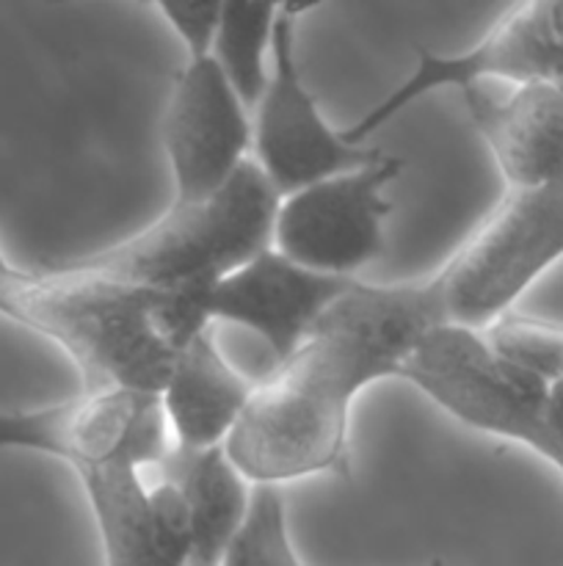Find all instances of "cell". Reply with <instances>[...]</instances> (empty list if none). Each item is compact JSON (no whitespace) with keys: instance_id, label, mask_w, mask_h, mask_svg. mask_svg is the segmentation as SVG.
<instances>
[{"instance_id":"1","label":"cell","mask_w":563,"mask_h":566,"mask_svg":"<svg viewBox=\"0 0 563 566\" xmlns=\"http://www.w3.org/2000/svg\"><path fill=\"white\" fill-rule=\"evenodd\" d=\"M445 326L434 280L353 282L259 385L224 442L248 484L351 473V409L370 385L401 376L425 335Z\"/></svg>"},{"instance_id":"2","label":"cell","mask_w":563,"mask_h":566,"mask_svg":"<svg viewBox=\"0 0 563 566\" xmlns=\"http://www.w3.org/2000/svg\"><path fill=\"white\" fill-rule=\"evenodd\" d=\"M0 315L47 337L81 370L83 390L158 392L188 343L210 326L196 291H155L72 269L0 280Z\"/></svg>"},{"instance_id":"3","label":"cell","mask_w":563,"mask_h":566,"mask_svg":"<svg viewBox=\"0 0 563 566\" xmlns=\"http://www.w3.org/2000/svg\"><path fill=\"white\" fill-rule=\"evenodd\" d=\"M279 199L263 169L248 158L221 191L199 202H171L141 232L70 265L125 285L204 293L274 247Z\"/></svg>"},{"instance_id":"4","label":"cell","mask_w":563,"mask_h":566,"mask_svg":"<svg viewBox=\"0 0 563 566\" xmlns=\"http://www.w3.org/2000/svg\"><path fill=\"white\" fill-rule=\"evenodd\" d=\"M397 379L425 392L458 423L519 442L563 475V434L550 418L552 387L497 357L480 332L436 326L403 363Z\"/></svg>"},{"instance_id":"5","label":"cell","mask_w":563,"mask_h":566,"mask_svg":"<svg viewBox=\"0 0 563 566\" xmlns=\"http://www.w3.org/2000/svg\"><path fill=\"white\" fill-rule=\"evenodd\" d=\"M563 258V186L511 188L434 280L445 326L484 332Z\"/></svg>"},{"instance_id":"6","label":"cell","mask_w":563,"mask_h":566,"mask_svg":"<svg viewBox=\"0 0 563 566\" xmlns=\"http://www.w3.org/2000/svg\"><path fill=\"white\" fill-rule=\"evenodd\" d=\"M318 0H287L270 36L268 81L254 105L252 149L279 197L340 171L373 164L384 149L351 144L326 122L318 103L301 81L296 59V17Z\"/></svg>"},{"instance_id":"7","label":"cell","mask_w":563,"mask_h":566,"mask_svg":"<svg viewBox=\"0 0 563 566\" xmlns=\"http://www.w3.org/2000/svg\"><path fill=\"white\" fill-rule=\"evenodd\" d=\"M401 169L403 160L384 153L282 197L274 249L304 269L353 280L384 247V219L392 213L384 191Z\"/></svg>"},{"instance_id":"8","label":"cell","mask_w":563,"mask_h":566,"mask_svg":"<svg viewBox=\"0 0 563 566\" xmlns=\"http://www.w3.org/2000/svg\"><path fill=\"white\" fill-rule=\"evenodd\" d=\"M158 392L83 390L33 409H0V451L53 457L66 468L92 459H130L158 468L171 448Z\"/></svg>"},{"instance_id":"9","label":"cell","mask_w":563,"mask_h":566,"mask_svg":"<svg viewBox=\"0 0 563 566\" xmlns=\"http://www.w3.org/2000/svg\"><path fill=\"white\" fill-rule=\"evenodd\" d=\"M163 147L177 205L221 191L248 160V108L213 53L188 59L177 75L163 116Z\"/></svg>"},{"instance_id":"10","label":"cell","mask_w":563,"mask_h":566,"mask_svg":"<svg viewBox=\"0 0 563 566\" xmlns=\"http://www.w3.org/2000/svg\"><path fill=\"white\" fill-rule=\"evenodd\" d=\"M353 282L304 269L270 247L208 287L202 307L210 324L243 326L265 343L274 363H282Z\"/></svg>"},{"instance_id":"11","label":"cell","mask_w":563,"mask_h":566,"mask_svg":"<svg viewBox=\"0 0 563 566\" xmlns=\"http://www.w3.org/2000/svg\"><path fill=\"white\" fill-rule=\"evenodd\" d=\"M461 99L508 188L563 186V92L528 83L497 97L478 83Z\"/></svg>"},{"instance_id":"12","label":"cell","mask_w":563,"mask_h":566,"mask_svg":"<svg viewBox=\"0 0 563 566\" xmlns=\"http://www.w3.org/2000/svg\"><path fill=\"white\" fill-rule=\"evenodd\" d=\"M254 385L243 379L215 346L210 326L177 359L160 390L174 446L213 448L230 440Z\"/></svg>"},{"instance_id":"13","label":"cell","mask_w":563,"mask_h":566,"mask_svg":"<svg viewBox=\"0 0 563 566\" xmlns=\"http://www.w3.org/2000/svg\"><path fill=\"white\" fill-rule=\"evenodd\" d=\"M160 479L185 495L193 520V551L188 566H221L241 531L252 501V484L232 464L224 446H171L158 464Z\"/></svg>"},{"instance_id":"14","label":"cell","mask_w":563,"mask_h":566,"mask_svg":"<svg viewBox=\"0 0 563 566\" xmlns=\"http://www.w3.org/2000/svg\"><path fill=\"white\" fill-rule=\"evenodd\" d=\"M287 0H224L213 55L235 92L254 108L268 81L270 36Z\"/></svg>"},{"instance_id":"15","label":"cell","mask_w":563,"mask_h":566,"mask_svg":"<svg viewBox=\"0 0 563 566\" xmlns=\"http://www.w3.org/2000/svg\"><path fill=\"white\" fill-rule=\"evenodd\" d=\"M480 337L497 357L539 376L550 387L563 376V326L506 313L480 332Z\"/></svg>"},{"instance_id":"16","label":"cell","mask_w":563,"mask_h":566,"mask_svg":"<svg viewBox=\"0 0 563 566\" xmlns=\"http://www.w3.org/2000/svg\"><path fill=\"white\" fill-rule=\"evenodd\" d=\"M149 536L155 566H188L193 551V520L185 495L171 481L149 486Z\"/></svg>"},{"instance_id":"17","label":"cell","mask_w":563,"mask_h":566,"mask_svg":"<svg viewBox=\"0 0 563 566\" xmlns=\"http://www.w3.org/2000/svg\"><path fill=\"white\" fill-rule=\"evenodd\" d=\"M188 50V59L213 53L224 0H152Z\"/></svg>"},{"instance_id":"18","label":"cell","mask_w":563,"mask_h":566,"mask_svg":"<svg viewBox=\"0 0 563 566\" xmlns=\"http://www.w3.org/2000/svg\"><path fill=\"white\" fill-rule=\"evenodd\" d=\"M528 3L539 11V17L555 33L557 42H563V0H528Z\"/></svg>"},{"instance_id":"19","label":"cell","mask_w":563,"mask_h":566,"mask_svg":"<svg viewBox=\"0 0 563 566\" xmlns=\"http://www.w3.org/2000/svg\"><path fill=\"white\" fill-rule=\"evenodd\" d=\"M550 418L552 423H555V429L563 434V376L550 390Z\"/></svg>"},{"instance_id":"20","label":"cell","mask_w":563,"mask_h":566,"mask_svg":"<svg viewBox=\"0 0 563 566\" xmlns=\"http://www.w3.org/2000/svg\"><path fill=\"white\" fill-rule=\"evenodd\" d=\"M550 86H555L557 92H563V44H561V53H557V64H555V75H552Z\"/></svg>"},{"instance_id":"21","label":"cell","mask_w":563,"mask_h":566,"mask_svg":"<svg viewBox=\"0 0 563 566\" xmlns=\"http://www.w3.org/2000/svg\"><path fill=\"white\" fill-rule=\"evenodd\" d=\"M11 265H14V263H11V260L6 258L3 252H0V280H3V276L9 274V271H11Z\"/></svg>"},{"instance_id":"22","label":"cell","mask_w":563,"mask_h":566,"mask_svg":"<svg viewBox=\"0 0 563 566\" xmlns=\"http://www.w3.org/2000/svg\"><path fill=\"white\" fill-rule=\"evenodd\" d=\"M428 566H447L445 562H442V558H434V562H431Z\"/></svg>"},{"instance_id":"23","label":"cell","mask_w":563,"mask_h":566,"mask_svg":"<svg viewBox=\"0 0 563 566\" xmlns=\"http://www.w3.org/2000/svg\"><path fill=\"white\" fill-rule=\"evenodd\" d=\"M287 566H304V562H301V558H296V562H290Z\"/></svg>"}]
</instances>
